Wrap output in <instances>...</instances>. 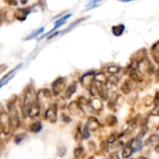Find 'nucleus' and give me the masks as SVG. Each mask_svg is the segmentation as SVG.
I'll list each match as a JSON object with an SVG mask.
<instances>
[{
	"mask_svg": "<svg viewBox=\"0 0 159 159\" xmlns=\"http://www.w3.org/2000/svg\"><path fill=\"white\" fill-rule=\"evenodd\" d=\"M36 101H37V94L35 93L32 86H28L24 94V98L22 103V113L24 118L27 116V111L29 107Z\"/></svg>",
	"mask_w": 159,
	"mask_h": 159,
	"instance_id": "f257e3e1",
	"label": "nucleus"
},
{
	"mask_svg": "<svg viewBox=\"0 0 159 159\" xmlns=\"http://www.w3.org/2000/svg\"><path fill=\"white\" fill-rule=\"evenodd\" d=\"M8 115L11 121V127L12 129H16L20 125V114L17 110L16 104L14 101H9L7 103Z\"/></svg>",
	"mask_w": 159,
	"mask_h": 159,
	"instance_id": "f03ea898",
	"label": "nucleus"
},
{
	"mask_svg": "<svg viewBox=\"0 0 159 159\" xmlns=\"http://www.w3.org/2000/svg\"><path fill=\"white\" fill-rule=\"evenodd\" d=\"M52 98V93L49 89H41L37 93V102L40 108L49 107Z\"/></svg>",
	"mask_w": 159,
	"mask_h": 159,
	"instance_id": "7ed1b4c3",
	"label": "nucleus"
},
{
	"mask_svg": "<svg viewBox=\"0 0 159 159\" xmlns=\"http://www.w3.org/2000/svg\"><path fill=\"white\" fill-rule=\"evenodd\" d=\"M66 79L64 77H59L56 80H54L52 84V96H54V97L59 96L64 91V89L66 87Z\"/></svg>",
	"mask_w": 159,
	"mask_h": 159,
	"instance_id": "20e7f679",
	"label": "nucleus"
},
{
	"mask_svg": "<svg viewBox=\"0 0 159 159\" xmlns=\"http://www.w3.org/2000/svg\"><path fill=\"white\" fill-rule=\"evenodd\" d=\"M94 82H95V71H88L85 74H84L81 78V84L83 87H84L88 91L94 85Z\"/></svg>",
	"mask_w": 159,
	"mask_h": 159,
	"instance_id": "39448f33",
	"label": "nucleus"
},
{
	"mask_svg": "<svg viewBox=\"0 0 159 159\" xmlns=\"http://www.w3.org/2000/svg\"><path fill=\"white\" fill-rule=\"evenodd\" d=\"M45 120H47L49 123H55L57 121V105L52 104L47 108L44 113Z\"/></svg>",
	"mask_w": 159,
	"mask_h": 159,
	"instance_id": "423d86ee",
	"label": "nucleus"
},
{
	"mask_svg": "<svg viewBox=\"0 0 159 159\" xmlns=\"http://www.w3.org/2000/svg\"><path fill=\"white\" fill-rule=\"evenodd\" d=\"M89 109L92 111L95 112H100L103 110V103L102 100L97 97H93L90 100H89Z\"/></svg>",
	"mask_w": 159,
	"mask_h": 159,
	"instance_id": "0eeeda50",
	"label": "nucleus"
},
{
	"mask_svg": "<svg viewBox=\"0 0 159 159\" xmlns=\"http://www.w3.org/2000/svg\"><path fill=\"white\" fill-rule=\"evenodd\" d=\"M31 12V8H23L18 9L14 11V18L20 22H23L26 19L27 15Z\"/></svg>",
	"mask_w": 159,
	"mask_h": 159,
	"instance_id": "6e6552de",
	"label": "nucleus"
},
{
	"mask_svg": "<svg viewBox=\"0 0 159 159\" xmlns=\"http://www.w3.org/2000/svg\"><path fill=\"white\" fill-rule=\"evenodd\" d=\"M86 126L88 127V129H89L90 132H96L100 127V123L98 122V120L96 117L90 116L88 118V120H87Z\"/></svg>",
	"mask_w": 159,
	"mask_h": 159,
	"instance_id": "1a4fd4ad",
	"label": "nucleus"
},
{
	"mask_svg": "<svg viewBox=\"0 0 159 159\" xmlns=\"http://www.w3.org/2000/svg\"><path fill=\"white\" fill-rule=\"evenodd\" d=\"M40 110H41L40 106H39V105L38 104V102L36 101L35 103H33V104L29 107V109H28V111H27V116H28L29 118H36V117H38V116L39 115Z\"/></svg>",
	"mask_w": 159,
	"mask_h": 159,
	"instance_id": "9d476101",
	"label": "nucleus"
},
{
	"mask_svg": "<svg viewBox=\"0 0 159 159\" xmlns=\"http://www.w3.org/2000/svg\"><path fill=\"white\" fill-rule=\"evenodd\" d=\"M68 111L72 114V115H81L82 113H84L83 111V110L80 107V105L78 104L77 100L76 101H71L69 104H68Z\"/></svg>",
	"mask_w": 159,
	"mask_h": 159,
	"instance_id": "9b49d317",
	"label": "nucleus"
},
{
	"mask_svg": "<svg viewBox=\"0 0 159 159\" xmlns=\"http://www.w3.org/2000/svg\"><path fill=\"white\" fill-rule=\"evenodd\" d=\"M23 66V64H20L17 67H15L14 69H12L11 71H10L7 75H5L1 80H0V88H1V87H3L5 84H7L10 81H11V80L13 78V76H14V73H15V71H17L21 66Z\"/></svg>",
	"mask_w": 159,
	"mask_h": 159,
	"instance_id": "f8f14e48",
	"label": "nucleus"
},
{
	"mask_svg": "<svg viewBox=\"0 0 159 159\" xmlns=\"http://www.w3.org/2000/svg\"><path fill=\"white\" fill-rule=\"evenodd\" d=\"M133 139L132 140H130L129 142H127L125 145V147L123 148V151H122V157L124 158V159H127V158H129L130 156H131V154H132V152H134V148L132 147V143H133Z\"/></svg>",
	"mask_w": 159,
	"mask_h": 159,
	"instance_id": "ddd939ff",
	"label": "nucleus"
},
{
	"mask_svg": "<svg viewBox=\"0 0 159 159\" xmlns=\"http://www.w3.org/2000/svg\"><path fill=\"white\" fill-rule=\"evenodd\" d=\"M130 78H131L132 81H134L136 83H141L143 81V79H144L142 73L140 71H139L138 68L133 69V70L130 71Z\"/></svg>",
	"mask_w": 159,
	"mask_h": 159,
	"instance_id": "4468645a",
	"label": "nucleus"
},
{
	"mask_svg": "<svg viewBox=\"0 0 159 159\" xmlns=\"http://www.w3.org/2000/svg\"><path fill=\"white\" fill-rule=\"evenodd\" d=\"M77 90V83H72L66 90V94H65V98L66 99H69L76 92Z\"/></svg>",
	"mask_w": 159,
	"mask_h": 159,
	"instance_id": "2eb2a0df",
	"label": "nucleus"
},
{
	"mask_svg": "<svg viewBox=\"0 0 159 159\" xmlns=\"http://www.w3.org/2000/svg\"><path fill=\"white\" fill-rule=\"evenodd\" d=\"M70 16H71V14H66V15H65V16L61 17V18H60V19H59V20H58L56 23H55V25H54V27H53V28H52V29L50 31V33H53V32H54V31H55L57 28H59L61 25H63L66 23V20H67V19H68ZM50 33H49V34H50ZM49 34H48V35H49Z\"/></svg>",
	"mask_w": 159,
	"mask_h": 159,
	"instance_id": "dca6fc26",
	"label": "nucleus"
},
{
	"mask_svg": "<svg viewBox=\"0 0 159 159\" xmlns=\"http://www.w3.org/2000/svg\"><path fill=\"white\" fill-rule=\"evenodd\" d=\"M151 51H152V54L154 61L159 64V41H157L156 43L152 45Z\"/></svg>",
	"mask_w": 159,
	"mask_h": 159,
	"instance_id": "f3484780",
	"label": "nucleus"
},
{
	"mask_svg": "<svg viewBox=\"0 0 159 159\" xmlns=\"http://www.w3.org/2000/svg\"><path fill=\"white\" fill-rule=\"evenodd\" d=\"M111 31H112V34H113L114 36L120 37V36L124 33V31H125V25H124L123 24L114 25V26H112Z\"/></svg>",
	"mask_w": 159,
	"mask_h": 159,
	"instance_id": "a211bd4d",
	"label": "nucleus"
},
{
	"mask_svg": "<svg viewBox=\"0 0 159 159\" xmlns=\"http://www.w3.org/2000/svg\"><path fill=\"white\" fill-rule=\"evenodd\" d=\"M95 84H107V77L104 73H98L95 75Z\"/></svg>",
	"mask_w": 159,
	"mask_h": 159,
	"instance_id": "6ab92c4d",
	"label": "nucleus"
},
{
	"mask_svg": "<svg viewBox=\"0 0 159 159\" xmlns=\"http://www.w3.org/2000/svg\"><path fill=\"white\" fill-rule=\"evenodd\" d=\"M29 129H30V131H31L32 133H39V132H40L41 129H42V125H41V123L39 122V121L34 122V123H32V124L30 125Z\"/></svg>",
	"mask_w": 159,
	"mask_h": 159,
	"instance_id": "aec40b11",
	"label": "nucleus"
},
{
	"mask_svg": "<svg viewBox=\"0 0 159 159\" xmlns=\"http://www.w3.org/2000/svg\"><path fill=\"white\" fill-rule=\"evenodd\" d=\"M106 71L111 75H115L121 71V66H119L117 65H110L106 67Z\"/></svg>",
	"mask_w": 159,
	"mask_h": 159,
	"instance_id": "412c9836",
	"label": "nucleus"
},
{
	"mask_svg": "<svg viewBox=\"0 0 159 159\" xmlns=\"http://www.w3.org/2000/svg\"><path fill=\"white\" fill-rule=\"evenodd\" d=\"M105 121H106V124H107L109 126H114V125H116L117 123H118L117 118H116L113 114H109V115L106 117Z\"/></svg>",
	"mask_w": 159,
	"mask_h": 159,
	"instance_id": "4be33fe9",
	"label": "nucleus"
},
{
	"mask_svg": "<svg viewBox=\"0 0 159 159\" xmlns=\"http://www.w3.org/2000/svg\"><path fill=\"white\" fill-rule=\"evenodd\" d=\"M43 31H44V27H40L39 29H37V30L33 31L32 33H30V34H29V35L25 39V40H30V39H32L36 38L38 35H39V34L43 33Z\"/></svg>",
	"mask_w": 159,
	"mask_h": 159,
	"instance_id": "5701e85b",
	"label": "nucleus"
},
{
	"mask_svg": "<svg viewBox=\"0 0 159 159\" xmlns=\"http://www.w3.org/2000/svg\"><path fill=\"white\" fill-rule=\"evenodd\" d=\"M27 137V135H26V133H18V134H16L15 136H14V143L15 144H19V143H21L25 138Z\"/></svg>",
	"mask_w": 159,
	"mask_h": 159,
	"instance_id": "b1692460",
	"label": "nucleus"
},
{
	"mask_svg": "<svg viewBox=\"0 0 159 159\" xmlns=\"http://www.w3.org/2000/svg\"><path fill=\"white\" fill-rule=\"evenodd\" d=\"M159 140V135L158 134H154V135H152L148 138V139L146 140V144L148 145H152L154 144L155 142H157Z\"/></svg>",
	"mask_w": 159,
	"mask_h": 159,
	"instance_id": "393cba45",
	"label": "nucleus"
},
{
	"mask_svg": "<svg viewBox=\"0 0 159 159\" xmlns=\"http://www.w3.org/2000/svg\"><path fill=\"white\" fill-rule=\"evenodd\" d=\"M84 19H85V18H81V19L77 20L76 22H73V23H72V24H71V25H69V26H68L67 28H66V29H65V30H64V31L62 32V34H66V33L69 32V31H70L71 29H73V28H74V27H75L76 25H79L80 23H81V22H83V21H84Z\"/></svg>",
	"mask_w": 159,
	"mask_h": 159,
	"instance_id": "a878e982",
	"label": "nucleus"
},
{
	"mask_svg": "<svg viewBox=\"0 0 159 159\" xmlns=\"http://www.w3.org/2000/svg\"><path fill=\"white\" fill-rule=\"evenodd\" d=\"M84 139L83 138V134H82V128L81 126H78L77 127V130H76V134H75V140L80 142V141H82Z\"/></svg>",
	"mask_w": 159,
	"mask_h": 159,
	"instance_id": "bb28decb",
	"label": "nucleus"
},
{
	"mask_svg": "<svg viewBox=\"0 0 159 159\" xmlns=\"http://www.w3.org/2000/svg\"><path fill=\"white\" fill-rule=\"evenodd\" d=\"M121 90H122V91H123V93H124V94H125V95L129 94V93L131 92V86H130V84H129L128 82L124 83V84H123V85H122V87H121Z\"/></svg>",
	"mask_w": 159,
	"mask_h": 159,
	"instance_id": "cd10ccee",
	"label": "nucleus"
},
{
	"mask_svg": "<svg viewBox=\"0 0 159 159\" xmlns=\"http://www.w3.org/2000/svg\"><path fill=\"white\" fill-rule=\"evenodd\" d=\"M83 153H84V147H83V146L79 145L78 147H76V148L74 149V156H75L76 158L80 157Z\"/></svg>",
	"mask_w": 159,
	"mask_h": 159,
	"instance_id": "c85d7f7f",
	"label": "nucleus"
},
{
	"mask_svg": "<svg viewBox=\"0 0 159 159\" xmlns=\"http://www.w3.org/2000/svg\"><path fill=\"white\" fill-rule=\"evenodd\" d=\"M118 82H119V78H117L114 75L111 76L110 78H107V84H111L112 85H115L118 84Z\"/></svg>",
	"mask_w": 159,
	"mask_h": 159,
	"instance_id": "c756f323",
	"label": "nucleus"
},
{
	"mask_svg": "<svg viewBox=\"0 0 159 159\" xmlns=\"http://www.w3.org/2000/svg\"><path fill=\"white\" fill-rule=\"evenodd\" d=\"M56 153L59 157H64L66 153V148L65 146H60L57 148V151H56Z\"/></svg>",
	"mask_w": 159,
	"mask_h": 159,
	"instance_id": "7c9ffc66",
	"label": "nucleus"
},
{
	"mask_svg": "<svg viewBox=\"0 0 159 159\" xmlns=\"http://www.w3.org/2000/svg\"><path fill=\"white\" fill-rule=\"evenodd\" d=\"M82 134H83L84 139H88L90 138V131H89L88 127L86 126V125L83 127V129H82Z\"/></svg>",
	"mask_w": 159,
	"mask_h": 159,
	"instance_id": "2f4dec72",
	"label": "nucleus"
},
{
	"mask_svg": "<svg viewBox=\"0 0 159 159\" xmlns=\"http://www.w3.org/2000/svg\"><path fill=\"white\" fill-rule=\"evenodd\" d=\"M147 130H148V128H147V127L142 128V129H141V131H140V132L139 133V135L137 136V138H136V141H138V140H141V139L143 138V136L146 134Z\"/></svg>",
	"mask_w": 159,
	"mask_h": 159,
	"instance_id": "473e14b6",
	"label": "nucleus"
},
{
	"mask_svg": "<svg viewBox=\"0 0 159 159\" xmlns=\"http://www.w3.org/2000/svg\"><path fill=\"white\" fill-rule=\"evenodd\" d=\"M61 120L65 123V124H68V123H71V118L68 116V115H66V113H62L61 114Z\"/></svg>",
	"mask_w": 159,
	"mask_h": 159,
	"instance_id": "72a5a7b5",
	"label": "nucleus"
},
{
	"mask_svg": "<svg viewBox=\"0 0 159 159\" xmlns=\"http://www.w3.org/2000/svg\"><path fill=\"white\" fill-rule=\"evenodd\" d=\"M116 139H117V135L116 134H111L109 138H108V139H107V143H114L115 141H116Z\"/></svg>",
	"mask_w": 159,
	"mask_h": 159,
	"instance_id": "f704fd0d",
	"label": "nucleus"
},
{
	"mask_svg": "<svg viewBox=\"0 0 159 159\" xmlns=\"http://www.w3.org/2000/svg\"><path fill=\"white\" fill-rule=\"evenodd\" d=\"M9 6H17V0H3Z\"/></svg>",
	"mask_w": 159,
	"mask_h": 159,
	"instance_id": "c9c22d12",
	"label": "nucleus"
},
{
	"mask_svg": "<svg viewBox=\"0 0 159 159\" xmlns=\"http://www.w3.org/2000/svg\"><path fill=\"white\" fill-rule=\"evenodd\" d=\"M100 1H102V0H90V2L87 4V7H91L93 5H97V3H98Z\"/></svg>",
	"mask_w": 159,
	"mask_h": 159,
	"instance_id": "e433bc0d",
	"label": "nucleus"
},
{
	"mask_svg": "<svg viewBox=\"0 0 159 159\" xmlns=\"http://www.w3.org/2000/svg\"><path fill=\"white\" fill-rule=\"evenodd\" d=\"M153 102H154L155 106L157 107V106H158V104H159V92H157V93L155 94V97H154Z\"/></svg>",
	"mask_w": 159,
	"mask_h": 159,
	"instance_id": "4c0bfd02",
	"label": "nucleus"
},
{
	"mask_svg": "<svg viewBox=\"0 0 159 159\" xmlns=\"http://www.w3.org/2000/svg\"><path fill=\"white\" fill-rule=\"evenodd\" d=\"M109 159H120V158H119V155H118V152H115L111 153V155H110Z\"/></svg>",
	"mask_w": 159,
	"mask_h": 159,
	"instance_id": "58836bf2",
	"label": "nucleus"
},
{
	"mask_svg": "<svg viewBox=\"0 0 159 159\" xmlns=\"http://www.w3.org/2000/svg\"><path fill=\"white\" fill-rule=\"evenodd\" d=\"M154 151H155L157 153H159V142L155 145V147H154Z\"/></svg>",
	"mask_w": 159,
	"mask_h": 159,
	"instance_id": "ea45409f",
	"label": "nucleus"
},
{
	"mask_svg": "<svg viewBox=\"0 0 159 159\" xmlns=\"http://www.w3.org/2000/svg\"><path fill=\"white\" fill-rule=\"evenodd\" d=\"M156 81L159 82V68H158L157 71H156Z\"/></svg>",
	"mask_w": 159,
	"mask_h": 159,
	"instance_id": "a19ab883",
	"label": "nucleus"
},
{
	"mask_svg": "<svg viewBox=\"0 0 159 159\" xmlns=\"http://www.w3.org/2000/svg\"><path fill=\"white\" fill-rule=\"evenodd\" d=\"M119 1H122V2H130V1H135V0H119Z\"/></svg>",
	"mask_w": 159,
	"mask_h": 159,
	"instance_id": "79ce46f5",
	"label": "nucleus"
},
{
	"mask_svg": "<svg viewBox=\"0 0 159 159\" xmlns=\"http://www.w3.org/2000/svg\"><path fill=\"white\" fill-rule=\"evenodd\" d=\"M2 13L1 12H0V25H1V23H2Z\"/></svg>",
	"mask_w": 159,
	"mask_h": 159,
	"instance_id": "37998d69",
	"label": "nucleus"
},
{
	"mask_svg": "<svg viewBox=\"0 0 159 159\" xmlns=\"http://www.w3.org/2000/svg\"><path fill=\"white\" fill-rule=\"evenodd\" d=\"M138 159H148L147 157H145V156H139Z\"/></svg>",
	"mask_w": 159,
	"mask_h": 159,
	"instance_id": "c03bdc74",
	"label": "nucleus"
},
{
	"mask_svg": "<svg viewBox=\"0 0 159 159\" xmlns=\"http://www.w3.org/2000/svg\"><path fill=\"white\" fill-rule=\"evenodd\" d=\"M26 1H27V0H21V3H22V4H25Z\"/></svg>",
	"mask_w": 159,
	"mask_h": 159,
	"instance_id": "a18cd8bd",
	"label": "nucleus"
},
{
	"mask_svg": "<svg viewBox=\"0 0 159 159\" xmlns=\"http://www.w3.org/2000/svg\"><path fill=\"white\" fill-rule=\"evenodd\" d=\"M130 159H134V158H130Z\"/></svg>",
	"mask_w": 159,
	"mask_h": 159,
	"instance_id": "49530a36",
	"label": "nucleus"
},
{
	"mask_svg": "<svg viewBox=\"0 0 159 159\" xmlns=\"http://www.w3.org/2000/svg\"><path fill=\"white\" fill-rule=\"evenodd\" d=\"M76 159H77V158H76Z\"/></svg>",
	"mask_w": 159,
	"mask_h": 159,
	"instance_id": "de8ad7c7",
	"label": "nucleus"
},
{
	"mask_svg": "<svg viewBox=\"0 0 159 159\" xmlns=\"http://www.w3.org/2000/svg\"><path fill=\"white\" fill-rule=\"evenodd\" d=\"M158 113H159V112H158Z\"/></svg>",
	"mask_w": 159,
	"mask_h": 159,
	"instance_id": "09e8293b",
	"label": "nucleus"
}]
</instances>
